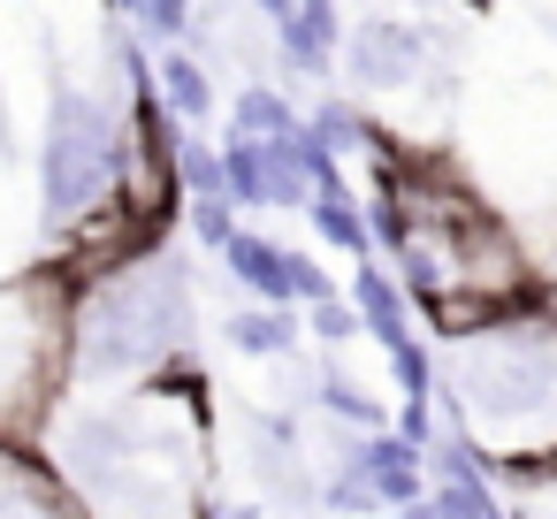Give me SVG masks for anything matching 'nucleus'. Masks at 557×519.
<instances>
[]
</instances>
